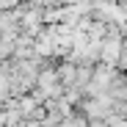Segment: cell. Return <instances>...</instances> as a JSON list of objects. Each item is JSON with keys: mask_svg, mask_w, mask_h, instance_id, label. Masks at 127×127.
<instances>
[{"mask_svg": "<svg viewBox=\"0 0 127 127\" xmlns=\"http://www.w3.org/2000/svg\"><path fill=\"white\" fill-rule=\"evenodd\" d=\"M83 124H86V119H80V116H69V119L58 122L55 127H83Z\"/></svg>", "mask_w": 127, "mask_h": 127, "instance_id": "obj_3", "label": "cell"}, {"mask_svg": "<svg viewBox=\"0 0 127 127\" xmlns=\"http://www.w3.org/2000/svg\"><path fill=\"white\" fill-rule=\"evenodd\" d=\"M58 75V83H61V89L66 91V89H75V77H77V64H69V61H64L61 66L55 69Z\"/></svg>", "mask_w": 127, "mask_h": 127, "instance_id": "obj_2", "label": "cell"}, {"mask_svg": "<svg viewBox=\"0 0 127 127\" xmlns=\"http://www.w3.org/2000/svg\"><path fill=\"white\" fill-rule=\"evenodd\" d=\"M116 69H122V75L127 72V41H124V50H122V55H119V64H116Z\"/></svg>", "mask_w": 127, "mask_h": 127, "instance_id": "obj_4", "label": "cell"}, {"mask_svg": "<svg viewBox=\"0 0 127 127\" xmlns=\"http://www.w3.org/2000/svg\"><path fill=\"white\" fill-rule=\"evenodd\" d=\"M122 50H124V39H111V36H105V39L99 41V64H102V66H113V69H116Z\"/></svg>", "mask_w": 127, "mask_h": 127, "instance_id": "obj_1", "label": "cell"}]
</instances>
